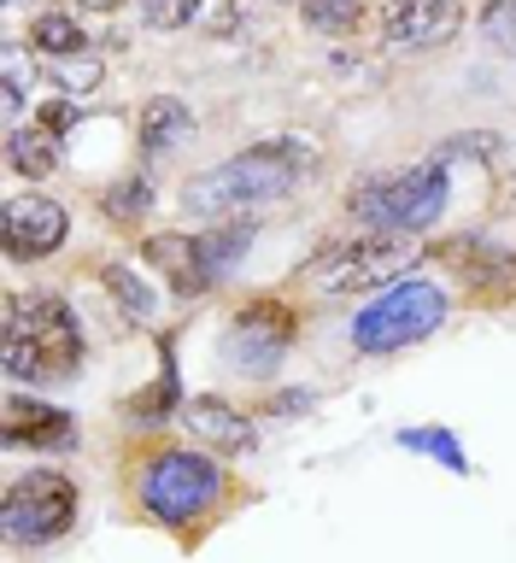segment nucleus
I'll return each mask as SVG.
<instances>
[{"label": "nucleus", "instance_id": "f257e3e1", "mask_svg": "<svg viewBox=\"0 0 516 563\" xmlns=\"http://www.w3.org/2000/svg\"><path fill=\"white\" fill-rule=\"evenodd\" d=\"M311 170H317V147L306 135L259 141V147H246V153H235V158H223V165L194 176V183L183 188V211L188 218H241V211L294 194Z\"/></svg>", "mask_w": 516, "mask_h": 563}, {"label": "nucleus", "instance_id": "f03ea898", "mask_svg": "<svg viewBox=\"0 0 516 563\" xmlns=\"http://www.w3.org/2000/svg\"><path fill=\"white\" fill-rule=\"evenodd\" d=\"M83 364V329L65 299L12 294L7 299V376L12 382H65Z\"/></svg>", "mask_w": 516, "mask_h": 563}, {"label": "nucleus", "instance_id": "7ed1b4c3", "mask_svg": "<svg viewBox=\"0 0 516 563\" xmlns=\"http://www.w3.org/2000/svg\"><path fill=\"white\" fill-rule=\"evenodd\" d=\"M447 158L429 153L422 165L399 170V176H364L352 188V218H364L370 229H405V235H422L429 223H440L447 211Z\"/></svg>", "mask_w": 516, "mask_h": 563}, {"label": "nucleus", "instance_id": "20e7f679", "mask_svg": "<svg viewBox=\"0 0 516 563\" xmlns=\"http://www.w3.org/2000/svg\"><path fill=\"white\" fill-rule=\"evenodd\" d=\"M440 323H447V288L429 276H394V288L359 311L352 346L382 358V352H405V346L429 341Z\"/></svg>", "mask_w": 516, "mask_h": 563}, {"label": "nucleus", "instance_id": "39448f33", "mask_svg": "<svg viewBox=\"0 0 516 563\" xmlns=\"http://www.w3.org/2000/svg\"><path fill=\"white\" fill-rule=\"evenodd\" d=\"M417 264V241L405 229H370V235H347L329 253H317L306 264V282L317 294H352V288H376L394 282Z\"/></svg>", "mask_w": 516, "mask_h": 563}, {"label": "nucleus", "instance_id": "423d86ee", "mask_svg": "<svg viewBox=\"0 0 516 563\" xmlns=\"http://www.w3.org/2000/svg\"><path fill=\"white\" fill-rule=\"evenodd\" d=\"M218 493H223V470L211 464L206 452H165L147 464V475H141V505L171 528L194 522Z\"/></svg>", "mask_w": 516, "mask_h": 563}, {"label": "nucleus", "instance_id": "0eeeda50", "mask_svg": "<svg viewBox=\"0 0 516 563\" xmlns=\"http://www.w3.org/2000/svg\"><path fill=\"white\" fill-rule=\"evenodd\" d=\"M70 517H77V487L65 482L59 470H30L7 487V505H0V528H7L12 545H47L59 540Z\"/></svg>", "mask_w": 516, "mask_h": 563}, {"label": "nucleus", "instance_id": "6e6552de", "mask_svg": "<svg viewBox=\"0 0 516 563\" xmlns=\"http://www.w3.org/2000/svg\"><path fill=\"white\" fill-rule=\"evenodd\" d=\"M288 341H294V311L259 299V306H246L235 317V329H229V341H223V358L235 364L241 376H271L282 364V352H288Z\"/></svg>", "mask_w": 516, "mask_h": 563}, {"label": "nucleus", "instance_id": "1a4fd4ad", "mask_svg": "<svg viewBox=\"0 0 516 563\" xmlns=\"http://www.w3.org/2000/svg\"><path fill=\"white\" fill-rule=\"evenodd\" d=\"M464 12L458 0H387L382 12V35L387 47H405V53H429V47H447Z\"/></svg>", "mask_w": 516, "mask_h": 563}, {"label": "nucleus", "instance_id": "9d476101", "mask_svg": "<svg viewBox=\"0 0 516 563\" xmlns=\"http://www.w3.org/2000/svg\"><path fill=\"white\" fill-rule=\"evenodd\" d=\"M65 206L47 194H12L7 200V253L12 258H47L65 246Z\"/></svg>", "mask_w": 516, "mask_h": 563}, {"label": "nucleus", "instance_id": "9b49d317", "mask_svg": "<svg viewBox=\"0 0 516 563\" xmlns=\"http://www.w3.org/2000/svg\"><path fill=\"white\" fill-rule=\"evenodd\" d=\"M7 446L65 452V446H77V422H70V411H53V405H30L24 394H7Z\"/></svg>", "mask_w": 516, "mask_h": 563}, {"label": "nucleus", "instance_id": "f8f14e48", "mask_svg": "<svg viewBox=\"0 0 516 563\" xmlns=\"http://www.w3.org/2000/svg\"><path fill=\"white\" fill-rule=\"evenodd\" d=\"M188 422V434H200L206 446H223V452H246L253 446V422H246L235 405L223 399H183V411H176Z\"/></svg>", "mask_w": 516, "mask_h": 563}, {"label": "nucleus", "instance_id": "ddd939ff", "mask_svg": "<svg viewBox=\"0 0 516 563\" xmlns=\"http://www.w3.org/2000/svg\"><path fill=\"white\" fill-rule=\"evenodd\" d=\"M194 246H200L206 282H223V276L246 258V246H253V223H246V218H229V223L211 229V235H194Z\"/></svg>", "mask_w": 516, "mask_h": 563}, {"label": "nucleus", "instance_id": "4468645a", "mask_svg": "<svg viewBox=\"0 0 516 563\" xmlns=\"http://www.w3.org/2000/svg\"><path fill=\"white\" fill-rule=\"evenodd\" d=\"M194 135V112L183 100H171V95H158L141 106V147L147 153H171L176 141H188Z\"/></svg>", "mask_w": 516, "mask_h": 563}, {"label": "nucleus", "instance_id": "2eb2a0df", "mask_svg": "<svg viewBox=\"0 0 516 563\" xmlns=\"http://www.w3.org/2000/svg\"><path fill=\"white\" fill-rule=\"evenodd\" d=\"M147 258L165 264V276H171L176 294H206V288H211L206 271H200V246L183 241V235H153V241H147Z\"/></svg>", "mask_w": 516, "mask_h": 563}, {"label": "nucleus", "instance_id": "dca6fc26", "mask_svg": "<svg viewBox=\"0 0 516 563\" xmlns=\"http://www.w3.org/2000/svg\"><path fill=\"white\" fill-rule=\"evenodd\" d=\"M7 165L18 176H30V183H42V176H53V165H59V135H53L47 123H35V130H12L7 135Z\"/></svg>", "mask_w": 516, "mask_h": 563}, {"label": "nucleus", "instance_id": "f3484780", "mask_svg": "<svg viewBox=\"0 0 516 563\" xmlns=\"http://www.w3.org/2000/svg\"><path fill=\"white\" fill-rule=\"evenodd\" d=\"M47 77H53V88H59V95H70V100H83V95H95L100 88V59L88 47H77V53H53L47 59Z\"/></svg>", "mask_w": 516, "mask_h": 563}, {"label": "nucleus", "instance_id": "a211bd4d", "mask_svg": "<svg viewBox=\"0 0 516 563\" xmlns=\"http://www.w3.org/2000/svg\"><path fill=\"white\" fill-rule=\"evenodd\" d=\"M405 452H422V457H440L452 475H470V457H464V446L452 440V429H399L394 434Z\"/></svg>", "mask_w": 516, "mask_h": 563}, {"label": "nucleus", "instance_id": "6ab92c4d", "mask_svg": "<svg viewBox=\"0 0 516 563\" xmlns=\"http://www.w3.org/2000/svg\"><path fill=\"white\" fill-rule=\"evenodd\" d=\"M30 42L53 59V53H77V47H88V35H83L77 18H65V12H42V18L30 24Z\"/></svg>", "mask_w": 516, "mask_h": 563}, {"label": "nucleus", "instance_id": "aec40b11", "mask_svg": "<svg viewBox=\"0 0 516 563\" xmlns=\"http://www.w3.org/2000/svg\"><path fill=\"white\" fill-rule=\"evenodd\" d=\"M299 18H306L317 35H347L364 18V0H299Z\"/></svg>", "mask_w": 516, "mask_h": 563}, {"label": "nucleus", "instance_id": "412c9836", "mask_svg": "<svg viewBox=\"0 0 516 563\" xmlns=\"http://www.w3.org/2000/svg\"><path fill=\"white\" fill-rule=\"evenodd\" d=\"M106 288L118 294L123 317H135V323H147V317H153V288L130 271V264H112V271H106Z\"/></svg>", "mask_w": 516, "mask_h": 563}, {"label": "nucleus", "instance_id": "4be33fe9", "mask_svg": "<svg viewBox=\"0 0 516 563\" xmlns=\"http://www.w3.org/2000/svg\"><path fill=\"white\" fill-rule=\"evenodd\" d=\"M30 82H35V65H30V53L24 47H7V88H0V106H7V118L24 112V100H30Z\"/></svg>", "mask_w": 516, "mask_h": 563}, {"label": "nucleus", "instance_id": "5701e85b", "mask_svg": "<svg viewBox=\"0 0 516 563\" xmlns=\"http://www.w3.org/2000/svg\"><path fill=\"white\" fill-rule=\"evenodd\" d=\"M100 200H106V211H112V218H118V223H135V218H141V211H147V206H153V188H147V183H141V176H130V183H112V188H106V194H100Z\"/></svg>", "mask_w": 516, "mask_h": 563}, {"label": "nucleus", "instance_id": "b1692460", "mask_svg": "<svg viewBox=\"0 0 516 563\" xmlns=\"http://www.w3.org/2000/svg\"><path fill=\"white\" fill-rule=\"evenodd\" d=\"M482 35H487V47L516 53V0H487V12H482Z\"/></svg>", "mask_w": 516, "mask_h": 563}, {"label": "nucleus", "instance_id": "393cba45", "mask_svg": "<svg viewBox=\"0 0 516 563\" xmlns=\"http://www.w3.org/2000/svg\"><path fill=\"white\" fill-rule=\"evenodd\" d=\"M194 12H200V0H141V18L153 30H183L194 24Z\"/></svg>", "mask_w": 516, "mask_h": 563}, {"label": "nucleus", "instance_id": "a878e982", "mask_svg": "<svg viewBox=\"0 0 516 563\" xmlns=\"http://www.w3.org/2000/svg\"><path fill=\"white\" fill-rule=\"evenodd\" d=\"M235 24H241L235 0H200V12H194V24H188V30H200V35H229Z\"/></svg>", "mask_w": 516, "mask_h": 563}, {"label": "nucleus", "instance_id": "bb28decb", "mask_svg": "<svg viewBox=\"0 0 516 563\" xmlns=\"http://www.w3.org/2000/svg\"><path fill=\"white\" fill-rule=\"evenodd\" d=\"M276 411H311V394H299V387H294V394H276Z\"/></svg>", "mask_w": 516, "mask_h": 563}, {"label": "nucleus", "instance_id": "cd10ccee", "mask_svg": "<svg viewBox=\"0 0 516 563\" xmlns=\"http://www.w3.org/2000/svg\"><path fill=\"white\" fill-rule=\"evenodd\" d=\"M88 7H95V12H112V7H118V0H88Z\"/></svg>", "mask_w": 516, "mask_h": 563}, {"label": "nucleus", "instance_id": "c85d7f7f", "mask_svg": "<svg viewBox=\"0 0 516 563\" xmlns=\"http://www.w3.org/2000/svg\"><path fill=\"white\" fill-rule=\"evenodd\" d=\"M510 170H516V158H510Z\"/></svg>", "mask_w": 516, "mask_h": 563}]
</instances>
